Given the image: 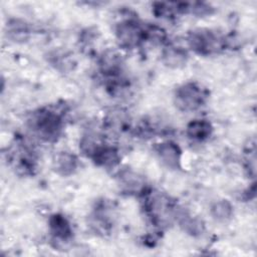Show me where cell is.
I'll return each mask as SVG.
<instances>
[{"instance_id":"obj_1","label":"cell","mask_w":257,"mask_h":257,"mask_svg":"<svg viewBox=\"0 0 257 257\" xmlns=\"http://www.w3.org/2000/svg\"><path fill=\"white\" fill-rule=\"evenodd\" d=\"M28 124L40 140L53 143L61 136L64 125L63 113L53 107H42L32 112L28 118Z\"/></svg>"},{"instance_id":"obj_2","label":"cell","mask_w":257,"mask_h":257,"mask_svg":"<svg viewBox=\"0 0 257 257\" xmlns=\"http://www.w3.org/2000/svg\"><path fill=\"white\" fill-rule=\"evenodd\" d=\"M143 196L145 213L153 225L163 228L176 220L179 208L169 196L157 191H146Z\"/></svg>"},{"instance_id":"obj_3","label":"cell","mask_w":257,"mask_h":257,"mask_svg":"<svg viewBox=\"0 0 257 257\" xmlns=\"http://www.w3.org/2000/svg\"><path fill=\"white\" fill-rule=\"evenodd\" d=\"M187 43L192 51L203 56L219 53L229 45V41L224 35L208 28L189 31Z\"/></svg>"},{"instance_id":"obj_4","label":"cell","mask_w":257,"mask_h":257,"mask_svg":"<svg viewBox=\"0 0 257 257\" xmlns=\"http://www.w3.org/2000/svg\"><path fill=\"white\" fill-rule=\"evenodd\" d=\"M209 97L208 90L195 81L179 85L174 93V103L183 112H193L205 105Z\"/></svg>"},{"instance_id":"obj_5","label":"cell","mask_w":257,"mask_h":257,"mask_svg":"<svg viewBox=\"0 0 257 257\" xmlns=\"http://www.w3.org/2000/svg\"><path fill=\"white\" fill-rule=\"evenodd\" d=\"M114 35L121 48H137L147 42V24L137 18H124L115 24Z\"/></svg>"},{"instance_id":"obj_6","label":"cell","mask_w":257,"mask_h":257,"mask_svg":"<svg viewBox=\"0 0 257 257\" xmlns=\"http://www.w3.org/2000/svg\"><path fill=\"white\" fill-rule=\"evenodd\" d=\"M117 186L123 194L144 195L146 189V179L133 169H122L116 174Z\"/></svg>"},{"instance_id":"obj_7","label":"cell","mask_w":257,"mask_h":257,"mask_svg":"<svg viewBox=\"0 0 257 257\" xmlns=\"http://www.w3.org/2000/svg\"><path fill=\"white\" fill-rule=\"evenodd\" d=\"M154 151L161 163L170 170L182 168V150L173 141H165L154 146Z\"/></svg>"},{"instance_id":"obj_8","label":"cell","mask_w":257,"mask_h":257,"mask_svg":"<svg viewBox=\"0 0 257 257\" xmlns=\"http://www.w3.org/2000/svg\"><path fill=\"white\" fill-rule=\"evenodd\" d=\"M102 127L110 135L123 134L131 128V115L123 108H111L103 117Z\"/></svg>"},{"instance_id":"obj_9","label":"cell","mask_w":257,"mask_h":257,"mask_svg":"<svg viewBox=\"0 0 257 257\" xmlns=\"http://www.w3.org/2000/svg\"><path fill=\"white\" fill-rule=\"evenodd\" d=\"M48 230L51 238L57 243H68L73 236V230L68 219L59 213L52 214L48 219Z\"/></svg>"},{"instance_id":"obj_10","label":"cell","mask_w":257,"mask_h":257,"mask_svg":"<svg viewBox=\"0 0 257 257\" xmlns=\"http://www.w3.org/2000/svg\"><path fill=\"white\" fill-rule=\"evenodd\" d=\"M90 225L101 233H106L112 226V211L111 206L105 202H98L90 215Z\"/></svg>"},{"instance_id":"obj_11","label":"cell","mask_w":257,"mask_h":257,"mask_svg":"<svg viewBox=\"0 0 257 257\" xmlns=\"http://www.w3.org/2000/svg\"><path fill=\"white\" fill-rule=\"evenodd\" d=\"M122 59L114 50L104 51L98 59L99 71L104 78L122 74Z\"/></svg>"},{"instance_id":"obj_12","label":"cell","mask_w":257,"mask_h":257,"mask_svg":"<svg viewBox=\"0 0 257 257\" xmlns=\"http://www.w3.org/2000/svg\"><path fill=\"white\" fill-rule=\"evenodd\" d=\"M77 157L68 151L58 152L52 161V168L54 172L61 177H70L78 169Z\"/></svg>"},{"instance_id":"obj_13","label":"cell","mask_w":257,"mask_h":257,"mask_svg":"<svg viewBox=\"0 0 257 257\" xmlns=\"http://www.w3.org/2000/svg\"><path fill=\"white\" fill-rule=\"evenodd\" d=\"M176 221L179 224V227L183 232L192 236V237H200L205 232V223L198 217L192 216L190 213L179 209Z\"/></svg>"},{"instance_id":"obj_14","label":"cell","mask_w":257,"mask_h":257,"mask_svg":"<svg viewBox=\"0 0 257 257\" xmlns=\"http://www.w3.org/2000/svg\"><path fill=\"white\" fill-rule=\"evenodd\" d=\"M161 59L162 62L170 68H181L186 65L189 59V54L188 51L181 46L167 44L163 48Z\"/></svg>"},{"instance_id":"obj_15","label":"cell","mask_w":257,"mask_h":257,"mask_svg":"<svg viewBox=\"0 0 257 257\" xmlns=\"http://www.w3.org/2000/svg\"><path fill=\"white\" fill-rule=\"evenodd\" d=\"M119 151L112 146L103 145L101 146L91 157L92 162L100 168L112 169L120 163Z\"/></svg>"},{"instance_id":"obj_16","label":"cell","mask_w":257,"mask_h":257,"mask_svg":"<svg viewBox=\"0 0 257 257\" xmlns=\"http://www.w3.org/2000/svg\"><path fill=\"white\" fill-rule=\"evenodd\" d=\"M214 127L208 119L197 118L191 120L186 126V135L188 139L194 142L207 141L213 134Z\"/></svg>"},{"instance_id":"obj_17","label":"cell","mask_w":257,"mask_h":257,"mask_svg":"<svg viewBox=\"0 0 257 257\" xmlns=\"http://www.w3.org/2000/svg\"><path fill=\"white\" fill-rule=\"evenodd\" d=\"M152 7L155 16L163 19H175L186 14V2H154Z\"/></svg>"},{"instance_id":"obj_18","label":"cell","mask_w":257,"mask_h":257,"mask_svg":"<svg viewBox=\"0 0 257 257\" xmlns=\"http://www.w3.org/2000/svg\"><path fill=\"white\" fill-rule=\"evenodd\" d=\"M103 145L104 143L101 136L98 133L89 130L85 132L79 140V151L86 158L91 159L94 153Z\"/></svg>"},{"instance_id":"obj_19","label":"cell","mask_w":257,"mask_h":257,"mask_svg":"<svg viewBox=\"0 0 257 257\" xmlns=\"http://www.w3.org/2000/svg\"><path fill=\"white\" fill-rule=\"evenodd\" d=\"M6 27L8 37L16 42L26 41L31 33L30 25L21 19H10Z\"/></svg>"},{"instance_id":"obj_20","label":"cell","mask_w":257,"mask_h":257,"mask_svg":"<svg viewBox=\"0 0 257 257\" xmlns=\"http://www.w3.org/2000/svg\"><path fill=\"white\" fill-rule=\"evenodd\" d=\"M210 215L218 222H227L232 219L234 215V207L230 201L220 199L212 203L210 207Z\"/></svg>"},{"instance_id":"obj_21","label":"cell","mask_w":257,"mask_h":257,"mask_svg":"<svg viewBox=\"0 0 257 257\" xmlns=\"http://www.w3.org/2000/svg\"><path fill=\"white\" fill-rule=\"evenodd\" d=\"M214 11V7L207 2H186V14L205 17L213 14Z\"/></svg>"}]
</instances>
